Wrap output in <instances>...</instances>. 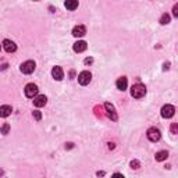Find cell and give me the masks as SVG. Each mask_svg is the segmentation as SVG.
<instances>
[{
	"mask_svg": "<svg viewBox=\"0 0 178 178\" xmlns=\"http://www.w3.org/2000/svg\"><path fill=\"white\" fill-rule=\"evenodd\" d=\"M146 95V86L142 85V84H137L131 88V96L135 99H141Z\"/></svg>",
	"mask_w": 178,
	"mask_h": 178,
	"instance_id": "6da1fadb",
	"label": "cell"
},
{
	"mask_svg": "<svg viewBox=\"0 0 178 178\" xmlns=\"http://www.w3.org/2000/svg\"><path fill=\"white\" fill-rule=\"evenodd\" d=\"M35 67H36L35 61L28 60V61H25V63H22V64H21L20 70H21V73H22V74H32V73L35 71Z\"/></svg>",
	"mask_w": 178,
	"mask_h": 178,
	"instance_id": "7a4b0ae2",
	"label": "cell"
},
{
	"mask_svg": "<svg viewBox=\"0 0 178 178\" xmlns=\"http://www.w3.org/2000/svg\"><path fill=\"white\" fill-rule=\"evenodd\" d=\"M174 113H175V109L171 105H164L161 107V117L163 118H171L174 116Z\"/></svg>",
	"mask_w": 178,
	"mask_h": 178,
	"instance_id": "3957f363",
	"label": "cell"
},
{
	"mask_svg": "<svg viewBox=\"0 0 178 178\" xmlns=\"http://www.w3.org/2000/svg\"><path fill=\"white\" fill-rule=\"evenodd\" d=\"M24 92H25V96L27 98H35V96L38 95V86L35 85V84H28L27 86H25V89H24Z\"/></svg>",
	"mask_w": 178,
	"mask_h": 178,
	"instance_id": "277c9868",
	"label": "cell"
},
{
	"mask_svg": "<svg viewBox=\"0 0 178 178\" xmlns=\"http://www.w3.org/2000/svg\"><path fill=\"white\" fill-rule=\"evenodd\" d=\"M146 135H148V139L149 141H152V142H157L159 139L161 138V134H160V131H159L157 128H149Z\"/></svg>",
	"mask_w": 178,
	"mask_h": 178,
	"instance_id": "5b68a950",
	"label": "cell"
},
{
	"mask_svg": "<svg viewBox=\"0 0 178 178\" xmlns=\"http://www.w3.org/2000/svg\"><path fill=\"white\" fill-rule=\"evenodd\" d=\"M90 79H92V74H90L89 71H82V73L78 75V82L84 86L88 85V84L90 82Z\"/></svg>",
	"mask_w": 178,
	"mask_h": 178,
	"instance_id": "8992f818",
	"label": "cell"
},
{
	"mask_svg": "<svg viewBox=\"0 0 178 178\" xmlns=\"http://www.w3.org/2000/svg\"><path fill=\"white\" fill-rule=\"evenodd\" d=\"M3 49H4L7 53H14L15 50H17V45L14 43L13 40H10V39H6V40H3Z\"/></svg>",
	"mask_w": 178,
	"mask_h": 178,
	"instance_id": "52a82bcc",
	"label": "cell"
},
{
	"mask_svg": "<svg viewBox=\"0 0 178 178\" xmlns=\"http://www.w3.org/2000/svg\"><path fill=\"white\" fill-rule=\"evenodd\" d=\"M105 107H106V113H107V117L110 120H113V121H117V113H116V110H114V106L111 105V103H106L105 105Z\"/></svg>",
	"mask_w": 178,
	"mask_h": 178,
	"instance_id": "ba28073f",
	"label": "cell"
},
{
	"mask_svg": "<svg viewBox=\"0 0 178 178\" xmlns=\"http://www.w3.org/2000/svg\"><path fill=\"white\" fill-rule=\"evenodd\" d=\"M47 102V98L45 95H36L34 98V105L36 106V107H43L45 105H46Z\"/></svg>",
	"mask_w": 178,
	"mask_h": 178,
	"instance_id": "9c48e42d",
	"label": "cell"
},
{
	"mask_svg": "<svg viewBox=\"0 0 178 178\" xmlns=\"http://www.w3.org/2000/svg\"><path fill=\"white\" fill-rule=\"evenodd\" d=\"M51 77H53L56 81H61L64 77V73L63 70H61V67H53V70H51Z\"/></svg>",
	"mask_w": 178,
	"mask_h": 178,
	"instance_id": "30bf717a",
	"label": "cell"
},
{
	"mask_svg": "<svg viewBox=\"0 0 178 178\" xmlns=\"http://www.w3.org/2000/svg\"><path fill=\"white\" fill-rule=\"evenodd\" d=\"M86 47H88V45H86L85 40H78V42L74 43V51H77V53H82V51H85Z\"/></svg>",
	"mask_w": 178,
	"mask_h": 178,
	"instance_id": "8fae6325",
	"label": "cell"
},
{
	"mask_svg": "<svg viewBox=\"0 0 178 178\" xmlns=\"http://www.w3.org/2000/svg\"><path fill=\"white\" fill-rule=\"evenodd\" d=\"M85 34H86V28L84 27V25H77V27H74L73 35L75 38H81V36H84Z\"/></svg>",
	"mask_w": 178,
	"mask_h": 178,
	"instance_id": "7c38bea8",
	"label": "cell"
},
{
	"mask_svg": "<svg viewBox=\"0 0 178 178\" xmlns=\"http://www.w3.org/2000/svg\"><path fill=\"white\" fill-rule=\"evenodd\" d=\"M11 111H13V109H11V106H8V105H4V106H0V117H3V118H6V117H8V116L11 114Z\"/></svg>",
	"mask_w": 178,
	"mask_h": 178,
	"instance_id": "4fadbf2b",
	"label": "cell"
},
{
	"mask_svg": "<svg viewBox=\"0 0 178 178\" xmlns=\"http://www.w3.org/2000/svg\"><path fill=\"white\" fill-rule=\"evenodd\" d=\"M127 85H128V81H127L125 77L118 78L117 82H116V86H117V89H120V90H125V89H127Z\"/></svg>",
	"mask_w": 178,
	"mask_h": 178,
	"instance_id": "5bb4252c",
	"label": "cell"
},
{
	"mask_svg": "<svg viewBox=\"0 0 178 178\" xmlns=\"http://www.w3.org/2000/svg\"><path fill=\"white\" fill-rule=\"evenodd\" d=\"M64 6H66L67 10L73 11L78 7V0H66V2H64Z\"/></svg>",
	"mask_w": 178,
	"mask_h": 178,
	"instance_id": "9a60e30c",
	"label": "cell"
},
{
	"mask_svg": "<svg viewBox=\"0 0 178 178\" xmlns=\"http://www.w3.org/2000/svg\"><path fill=\"white\" fill-rule=\"evenodd\" d=\"M167 157H168V152H167V150H160V152H157L156 156H154L156 161H163V160H166Z\"/></svg>",
	"mask_w": 178,
	"mask_h": 178,
	"instance_id": "2e32d148",
	"label": "cell"
},
{
	"mask_svg": "<svg viewBox=\"0 0 178 178\" xmlns=\"http://www.w3.org/2000/svg\"><path fill=\"white\" fill-rule=\"evenodd\" d=\"M168 22H170V15H168V14H163V15H161L160 24H161V25H167Z\"/></svg>",
	"mask_w": 178,
	"mask_h": 178,
	"instance_id": "e0dca14e",
	"label": "cell"
},
{
	"mask_svg": "<svg viewBox=\"0 0 178 178\" xmlns=\"http://www.w3.org/2000/svg\"><path fill=\"white\" fill-rule=\"evenodd\" d=\"M32 116H34V117H35V120H36V121H40V118H42V113H40V111H38V110H35V111L32 113Z\"/></svg>",
	"mask_w": 178,
	"mask_h": 178,
	"instance_id": "ac0fdd59",
	"label": "cell"
},
{
	"mask_svg": "<svg viewBox=\"0 0 178 178\" xmlns=\"http://www.w3.org/2000/svg\"><path fill=\"white\" fill-rule=\"evenodd\" d=\"M8 129H10V125H8V124H4L2 128H0V131H2V134L6 135V134H8Z\"/></svg>",
	"mask_w": 178,
	"mask_h": 178,
	"instance_id": "d6986e66",
	"label": "cell"
},
{
	"mask_svg": "<svg viewBox=\"0 0 178 178\" xmlns=\"http://www.w3.org/2000/svg\"><path fill=\"white\" fill-rule=\"evenodd\" d=\"M131 167L135 168V170H137V168H139V161H138V160H132V161H131Z\"/></svg>",
	"mask_w": 178,
	"mask_h": 178,
	"instance_id": "ffe728a7",
	"label": "cell"
},
{
	"mask_svg": "<svg viewBox=\"0 0 178 178\" xmlns=\"http://www.w3.org/2000/svg\"><path fill=\"white\" fill-rule=\"evenodd\" d=\"M173 15L174 17H178V6L177 4L174 6V8H173Z\"/></svg>",
	"mask_w": 178,
	"mask_h": 178,
	"instance_id": "44dd1931",
	"label": "cell"
},
{
	"mask_svg": "<svg viewBox=\"0 0 178 178\" xmlns=\"http://www.w3.org/2000/svg\"><path fill=\"white\" fill-rule=\"evenodd\" d=\"M84 63H85V64H92L93 63V59H92V57H86V59L84 60Z\"/></svg>",
	"mask_w": 178,
	"mask_h": 178,
	"instance_id": "7402d4cb",
	"label": "cell"
},
{
	"mask_svg": "<svg viewBox=\"0 0 178 178\" xmlns=\"http://www.w3.org/2000/svg\"><path fill=\"white\" fill-rule=\"evenodd\" d=\"M177 129H178L177 124H173V125H171V132H173V134H177Z\"/></svg>",
	"mask_w": 178,
	"mask_h": 178,
	"instance_id": "603a6c76",
	"label": "cell"
},
{
	"mask_svg": "<svg viewBox=\"0 0 178 178\" xmlns=\"http://www.w3.org/2000/svg\"><path fill=\"white\" fill-rule=\"evenodd\" d=\"M3 174H4V173H3V170H0V175H3Z\"/></svg>",
	"mask_w": 178,
	"mask_h": 178,
	"instance_id": "cb8c5ba5",
	"label": "cell"
},
{
	"mask_svg": "<svg viewBox=\"0 0 178 178\" xmlns=\"http://www.w3.org/2000/svg\"><path fill=\"white\" fill-rule=\"evenodd\" d=\"M35 2H39V0H35Z\"/></svg>",
	"mask_w": 178,
	"mask_h": 178,
	"instance_id": "d4e9b609",
	"label": "cell"
},
{
	"mask_svg": "<svg viewBox=\"0 0 178 178\" xmlns=\"http://www.w3.org/2000/svg\"><path fill=\"white\" fill-rule=\"evenodd\" d=\"M0 49H2V45H0Z\"/></svg>",
	"mask_w": 178,
	"mask_h": 178,
	"instance_id": "484cf974",
	"label": "cell"
}]
</instances>
